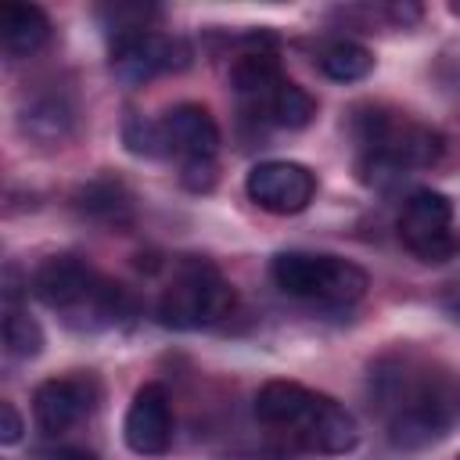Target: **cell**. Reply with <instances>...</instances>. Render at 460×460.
<instances>
[{
    "instance_id": "ba28073f",
    "label": "cell",
    "mask_w": 460,
    "mask_h": 460,
    "mask_svg": "<svg viewBox=\"0 0 460 460\" xmlns=\"http://www.w3.org/2000/svg\"><path fill=\"white\" fill-rule=\"evenodd\" d=\"M111 72L126 86H140L162 72H183L190 65V47L180 36H165L155 29L126 32L111 40Z\"/></svg>"
},
{
    "instance_id": "52a82bcc",
    "label": "cell",
    "mask_w": 460,
    "mask_h": 460,
    "mask_svg": "<svg viewBox=\"0 0 460 460\" xmlns=\"http://www.w3.org/2000/svg\"><path fill=\"white\" fill-rule=\"evenodd\" d=\"M399 237L420 262H449L460 252V234L453 230V201L442 190H413L399 212Z\"/></svg>"
},
{
    "instance_id": "ac0fdd59",
    "label": "cell",
    "mask_w": 460,
    "mask_h": 460,
    "mask_svg": "<svg viewBox=\"0 0 460 460\" xmlns=\"http://www.w3.org/2000/svg\"><path fill=\"white\" fill-rule=\"evenodd\" d=\"M266 115H270V122H277V126H284V129H302V126H309L313 115H316V101H313V93H309L305 86L284 79V83L273 90V97L266 101Z\"/></svg>"
},
{
    "instance_id": "d6986e66",
    "label": "cell",
    "mask_w": 460,
    "mask_h": 460,
    "mask_svg": "<svg viewBox=\"0 0 460 460\" xmlns=\"http://www.w3.org/2000/svg\"><path fill=\"white\" fill-rule=\"evenodd\" d=\"M4 349L14 359H36L43 352V327L22 309H7V316H4Z\"/></svg>"
},
{
    "instance_id": "7402d4cb",
    "label": "cell",
    "mask_w": 460,
    "mask_h": 460,
    "mask_svg": "<svg viewBox=\"0 0 460 460\" xmlns=\"http://www.w3.org/2000/svg\"><path fill=\"white\" fill-rule=\"evenodd\" d=\"M22 431H25V424H22L18 410H14V402H0V442L14 446L22 438Z\"/></svg>"
},
{
    "instance_id": "3957f363",
    "label": "cell",
    "mask_w": 460,
    "mask_h": 460,
    "mask_svg": "<svg viewBox=\"0 0 460 460\" xmlns=\"http://www.w3.org/2000/svg\"><path fill=\"white\" fill-rule=\"evenodd\" d=\"M255 413L262 424L291 431L295 442L309 453L341 456L359 442L356 417L331 395H320L298 381H266L255 392Z\"/></svg>"
},
{
    "instance_id": "8992f818",
    "label": "cell",
    "mask_w": 460,
    "mask_h": 460,
    "mask_svg": "<svg viewBox=\"0 0 460 460\" xmlns=\"http://www.w3.org/2000/svg\"><path fill=\"white\" fill-rule=\"evenodd\" d=\"M234 298V284L212 262L187 259L158 298V320L172 331H201L230 316Z\"/></svg>"
},
{
    "instance_id": "603a6c76",
    "label": "cell",
    "mask_w": 460,
    "mask_h": 460,
    "mask_svg": "<svg viewBox=\"0 0 460 460\" xmlns=\"http://www.w3.org/2000/svg\"><path fill=\"white\" fill-rule=\"evenodd\" d=\"M216 180V165L212 162H183V183L194 190H208Z\"/></svg>"
},
{
    "instance_id": "d4e9b609",
    "label": "cell",
    "mask_w": 460,
    "mask_h": 460,
    "mask_svg": "<svg viewBox=\"0 0 460 460\" xmlns=\"http://www.w3.org/2000/svg\"><path fill=\"white\" fill-rule=\"evenodd\" d=\"M442 305L449 309V316L460 323V284H453L449 291H446V298H442Z\"/></svg>"
},
{
    "instance_id": "6da1fadb",
    "label": "cell",
    "mask_w": 460,
    "mask_h": 460,
    "mask_svg": "<svg viewBox=\"0 0 460 460\" xmlns=\"http://www.w3.org/2000/svg\"><path fill=\"white\" fill-rule=\"evenodd\" d=\"M370 395L395 449H424L460 424V377L453 370L392 359L370 374Z\"/></svg>"
},
{
    "instance_id": "e0dca14e",
    "label": "cell",
    "mask_w": 460,
    "mask_h": 460,
    "mask_svg": "<svg viewBox=\"0 0 460 460\" xmlns=\"http://www.w3.org/2000/svg\"><path fill=\"white\" fill-rule=\"evenodd\" d=\"M320 72L334 83H359L374 72V54L363 43L334 40L331 47L320 50Z\"/></svg>"
},
{
    "instance_id": "30bf717a",
    "label": "cell",
    "mask_w": 460,
    "mask_h": 460,
    "mask_svg": "<svg viewBox=\"0 0 460 460\" xmlns=\"http://www.w3.org/2000/svg\"><path fill=\"white\" fill-rule=\"evenodd\" d=\"M122 438L140 456H162L172 446V406L162 385L137 388L122 420Z\"/></svg>"
},
{
    "instance_id": "9c48e42d",
    "label": "cell",
    "mask_w": 460,
    "mask_h": 460,
    "mask_svg": "<svg viewBox=\"0 0 460 460\" xmlns=\"http://www.w3.org/2000/svg\"><path fill=\"white\" fill-rule=\"evenodd\" d=\"M244 190L262 212L295 216V212L309 208V201L316 198V172L302 162L273 158V162L252 165V172L244 180Z\"/></svg>"
},
{
    "instance_id": "4316f807",
    "label": "cell",
    "mask_w": 460,
    "mask_h": 460,
    "mask_svg": "<svg viewBox=\"0 0 460 460\" xmlns=\"http://www.w3.org/2000/svg\"><path fill=\"white\" fill-rule=\"evenodd\" d=\"M456 460H460V456H456Z\"/></svg>"
},
{
    "instance_id": "8fae6325",
    "label": "cell",
    "mask_w": 460,
    "mask_h": 460,
    "mask_svg": "<svg viewBox=\"0 0 460 460\" xmlns=\"http://www.w3.org/2000/svg\"><path fill=\"white\" fill-rule=\"evenodd\" d=\"M165 155H180L183 162H212L219 151V126L205 104H176L162 119Z\"/></svg>"
},
{
    "instance_id": "5bb4252c",
    "label": "cell",
    "mask_w": 460,
    "mask_h": 460,
    "mask_svg": "<svg viewBox=\"0 0 460 460\" xmlns=\"http://www.w3.org/2000/svg\"><path fill=\"white\" fill-rule=\"evenodd\" d=\"M50 40V18L36 4H4L0 7V43L7 58H32Z\"/></svg>"
},
{
    "instance_id": "7a4b0ae2",
    "label": "cell",
    "mask_w": 460,
    "mask_h": 460,
    "mask_svg": "<svg viewBox=\"0 0 460 460\" xmlns=\"http://www.w3.org/2000/svg\"><path fill=\"white\" fill-rule=\"evenodd\" d=\"M29 288L43 305L65 313V320L83 331L122 327L137 313V298L122 284L101 277L79 255H50L36 266Z\"/></svg>"
},
{
    "instance_id": "2e32d148",
    "label": "cell",
    "mask_w": 460,
    "mask_h": 460,
    "mask_svg": "<svg viewBox=\"0 0 460 460\" xmlns=\"http://www.w3.org/2000/svg\"><path fill=\"white\" fill-rule=\"evenodd\" d=\"M75 208L97 223H129L133 216V201H129V190L111 180V176H97L90 183H83L75 190Z\"/></svg>"
},
{
    "instance_id": "ffe728a7",
    "label": "cell",
    "mask_w": 460,
    "mask_h": 460,
    "mask_svg": "<svg viewBox=\"0 0 460 460\" xmlns=\"http://www.w3.org/2000/svg\"><path fill=\"white\" fill-rule=\"evenodd\" d=\"M155 14L158 11L147 7V4H108V7H101V22L111 32V40L126 36V32H144Z\"/></svg>"
},
{
    "instance_id": "cb8c5ba5",
    "label": "cell",
    "mask_w": 460,
    "mask_h": 460,
    "mask_svg": "<svg viewBox=\"0 0 460 460\" xmlns=\"http://www.w3.org/2000/svg\"><path fill=\"white\" fill-rule=\"evenodd\" d=\"M50 460H97V453H90V449H83V446H61Z\"/></svg>"
},
{
    "instance_id": "5b68a950",
    "label": "cell",
    "mask_w": 460,
    "mask_h": 460,
    "mask_svg": "<svg viewBox=\"0 0 460 460\" xmlns=\"http://www.w3.org/2000/svg\"><path fill=\"white\" fill-rule=\"evenodd\" d=\"M270 277L284 295L316 305H352L370 288L363 266L316 252H280L270 262Z\"/></svg>"
},
{
    "instance_id": "277c9868",
    "label": "cell",
    "mask_w": 460,
    "mask_h": 460,
    "mask_svg": "<svg viewBox=\"0 0 460 460\" xmlns=\"http://www.w3.org/2000/svg\"><path fill=\"white\" fill-rule=\"evenodd\" d=\"M352 129L359 144V180L370 187H388L413 169H428L446 151V137L435 126L413 122L385 108L359 111Z\"/></svg>"
},
{
    "instance_id": "484cf974",
    "label": "cell",
    "mask_w": 460,
    "mask_h": 460,
    "mask_svg": "<svg viewBox=\"0 0 460 460\" xmlns=\"http://www.w3.org/2000/svg\"><path fill=\"white\" fill-rule=\"evenodd\" d=\"M449 11H453V14H460V4H449Z\"/></svg>"
},
{
    "instance_id": "44dd1931",
    "label": "cell",
    "mask_w": 460,
    "mask_h": 460,
    "mask_svg": "<svg viewBox=\"0 0 460 460\" xmlns=\"http://www.w3.org/2000/svg\"><path fill=\"white\" fill-rule=\"evenodd\" d=\"M122 140L133 155H144V158H158L165 155V140H162V126L158 119H144V115H133L126 119L122 126Z\"/></svg>"
},
{
    "instance_id": "9a60e30c",
    "label": "cell",
    "mask_w": 460,
    "mask_h": 460,
    "mask_svg": "<svg viewBox=\"0 0 460 460\" xmlns=\"http://www.w3.org/2000/svg\"><path fill=\"white\" fill-rule=\"evenodd\" d=\"M18 126L40 144H61L75 126V108L65 93H40L22 108Z\"/></svg>"
},
{
    "instance_id": "4fadbf2b",
    "label": "cell",
    "mask_w": 460,
    "mask_h": 460,
    "mask_svg": "<svg viewBox=\"0 0 460 460\" xmlns=\"http://www.w3.org/2000/svg\"><path fill=\"white\" fill-rule=\"evenodd\" d=\"M230 83H234V93H237L244 104L266 111V101H270L273 90L284 83V72H280L277 54H273L270 47H262V40H255V47L244 50V54L234 61Z\"/></svg>"
},
{
    "instance_id": "7c38bea8",
    "label": "cell",
    "mask_w": 460,
    "mask_h": 460,
    "mask_svg": "<svg viewBox=\"0 0 460 460\" xmlns=\"http://www.w3.org/2000/svg\"><path fill=\"white\" fill-rule=\"evenodd\" d=\"M93 388L83 377H50L32 392V417L43 435H65L93 410Z\"/></svg>"
}]
</instances>
